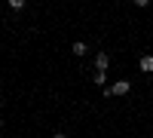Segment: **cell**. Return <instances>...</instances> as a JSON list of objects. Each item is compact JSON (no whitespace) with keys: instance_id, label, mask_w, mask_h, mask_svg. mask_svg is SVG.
I'll return each instance as SVG.
<instances>
[{"instance_id":"1","label":"cell","mask_w":153,"mask_h":138,"mask_svg":"<svg viewBox=\"0 0 153 138\" xmlns=\"http://www.w3.org/2000/svg\"><path fill=\"white\" fill-rule=\"evenodd\" d=\"M132 92V83L129 80H117L113 86H104V98H123Z\"/></svg>"},{"instance_id":"2","label":"cell","mask_w":153,"mask_h":138,"mask_svg":"<svg viewBox=\"0 0 153 138\" xmlns=\"http://www.w3.org/2000/svg\"><path fill=\"white\" fill-rule=\"evenodd\" d=\"M107 68H110V55L107 52H98L95 55V71H104L107 74Z\"/></svg>"},{"instance_id":"3","label":"cell","mask_w":153,"mask_h":138,"mask_svg":"<svg viewBox=\"0 0 153 138\" xmlns=\"http://www.w3.org/2000/svg\"><path fill=\"white\" fill-rule=\"evenodd\" d=\"M138 68H141L144 74H153V55H141V61H138Z\"/></svg>"},{"instance_id":"4","label":"cell","mask_w":153,"mask_h":138,"mask_svg":"<svg viewBox=\"0 0 153 138\" xmlns=\"http://www.w3.org/2000/svg\"><path fill=\"white\" fill-rule=\"evenodd\" d=\"M71 52H74V55H76V58H83V55H86V52H89V46H86V43H83V40H76V43H74V46H71Z\"/></svg>"},{"instance_id":"5","label":"cell","mask_w":153,"mask_h":138,"mask_svg":"<svg viewBox=\"0 0 153 138\" xmlns=\"http://www.w3.org/2000/svg\"><path fill=\"white\" fill-rule=\"evenodd\" d=\"M92 83L104 86V83H107V74H104V71H95V74H92Z\"/></svg>"},{"instance_id":"6","label":"cell","mask_w":153,"mask_h":138,"mask_svg":"<svg viewBox=\"0 0 153 138\" xmlns=\"http://www.w3.org/2000/svg\"><path fill=\"white\" fill-rule=\"evenodd\" d=\"M9 9H12V12H22V9H25V0H9Z\"/></svg>"},{"instance_id":"7","label":"cell","mask_w":153,"mask_h":138,"mask_svg":"<svg viewBox=\"0 0 153 138\" xmlns=\"http://www.w3.org/2000/svg\"><path fill=\"white\" fill-rule=\"evenodd\" d=\"M52 138H68V135H61V132H55V135H52Z\"/></svg>"},{"instance_id":"8","label":"cell","mask_w":153,"mask_h":138,"mask_svg":"<svg viewBox=\"0 0 153 138\" xmlns=\"http://www.w3.org/2000/svg\"><path fill=\"white\" fill-rule=\"evenodd\" d=\"M0 126H3V117H0Z\"/></svg>"},{"instance_id":"9","label":"cell","mask_w":153,"mask_h":138,"mask_svg":"<svg viewBox=\"0 0 153 138\" xmlns=\"http://www.w3.org/2000/svg\"><path fill=\"white\" fill-rule=\"evenodd\" d=\"M0 101H3V95H0Z\"/></svg>"}]
</instances>
